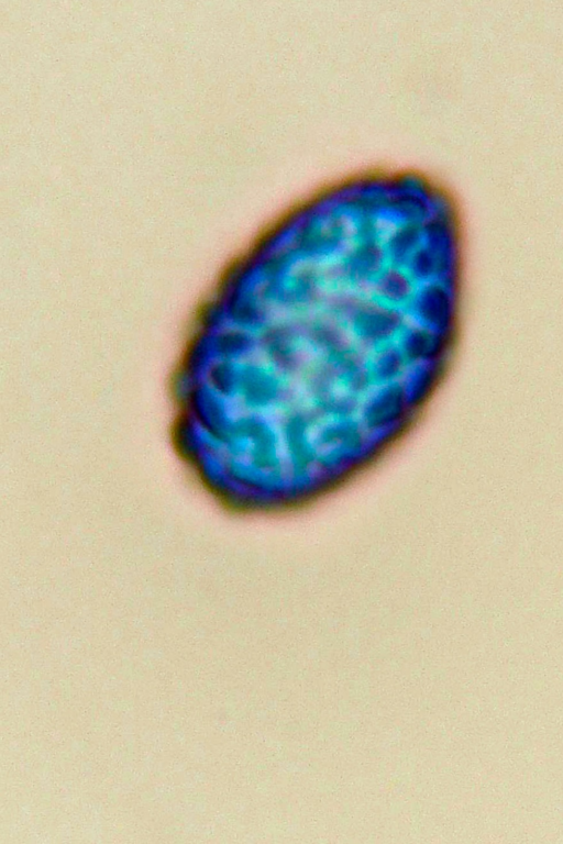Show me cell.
Here are the masks:
<instances>
[{
    "instance_id": "obj_1",
    "label": "cell",
    "mask_w": 563,
    "mask_h": 844,
    "mask_svg": "<svg viewBox=\"0 0 563 844\" xmlns=\"http://www.w3.org/2000/svg\"><path fill=\"white\" fill-rule=\"evenodd\" d=\"M346 193L279 219L240 280L235 378L285 434L317 436L334 414L401 415L443 356L448 238L402 202Z\"/></svg>"
}]
</instances>
